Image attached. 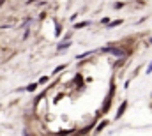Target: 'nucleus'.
<instances>
[{
  "label": "nucleus",
  "mask_w": 152,
  "mask_h": 136,
  "mask_svg": "<svg viewBox=\"0 0 152 136\" xmlns=\"http://www.w3.org/2000/svg\"><path fill=\"white\" fill-rule=\"evenodd\" d=\"M106 124H108V122H106V120H104V122H101V124H99V127H97V131H103V127H104V126H106Z\"/></svg>",
  "instance_id": "nucleus-6"
},
{
  "label": "nucleus",
  "mask_w": 152,
  "mask_h": 136,
  "mask_svg": "<svg viewBox=\"0 0 152 136\" xmlns=\"http://www.w3.org/2000/svg\"><path fill=\"white\" fill-rule=\"evenodd\" d=\"M120 23H122L120 19H117V21H112V23L108 25V28H112V27H117V25H120Z\"/></svg>",
  "instance_id": "nucleus-4"
},
{
  "label": "nucleus",
  "mask_w": 152,
  "mask_h": 136,
  "mask_svg": "<svg viewBox=\"0 0 152 136\" xmlns=\"http://www.w3.org/2000/svg\"><path fill=\"white\" fill-rule=\"evenodd\" d=\"M147 73H152V62L149 64V67H147Z\"/></svg>",
  "instance_id": "nucleus-9"
},
{
  "label": "nucleus",
  "mask_w": 152,
  "mask_h": 136,
  "mask_svg": "<svg viewBox=\"0 0 152 136\" xmlns=\"http://www.w3.org/2000/svg\"><path fill=\"white\" fill-rule=\"evenodd\" d=\"M103 51H108V53H113V55H117V57H122V55H124V51H122V50H119V48H104Z\"/></svg>",
  "instance_id": "nucleus-1"
},
{
  "label": "nucleus",
  "mask_w": 152,
  "mask_h": 136,
  "mask_svg": "<svg viewBox=\"0 0 152 136\" xmlns=\"http://www.w3.org/2000/svg\"><path fill=\"white\" fill-rule=\"evenodd\" d=\"M69 46V42H64V44H58V50H62V48H67Z\"/></svg>",
  "instance_id": "nucleus-7"
},
{
  "label": "nucleus",
  "mask_w": 152,
  "mask_h": 136,
  "mask_svg": "<svg viewBox=\"0 0 152 136\" xmlns=\"http://www.w3.org/2000/svg\"><path fill=\"white\" fill-rule=\"evenodd\" d=\"M64 67H66V65H58V67H57V69H55V73H60V71H62V69H64Z\"/></svg>",
  "instance_id": "nucleus-8"
},
{
  "label": "nucleus",
  "mask_w": 152,
  "mask_h": 136,
  "mask_svg": "<svg viewBox=\"0 0 152 136\" xmlns=\"http://www.w3.org/2000/svg\"><path fill=\"white\" fill-rule=\"evenodd\" d=\"M126 108H128V103H126V101H124V103H122V104H120V108H119V113H117V119H119V117H122V115H124V112H126Z\"/></svg>",
  "instance_id": "nucleus-2"
},
{
  "label": "nucleus",
  "mask_w": 152,
  "mask_h": 136,
  "mask_svg": "<svg viewBox=\"0 0 152 136\" xmlns=\"http://www.w3.org/2000/svg\"><path fill=\"white\" fill-rule=\"evenodd\" d=\"M35 87H37V85H35V83H32V85H28V87H27V90H28V92H32V90H35Z\"/></svg>",
  "instance_id": "nucleus-5"
},
{
  "label": "nucleus",
  "mask_w": 152,
  "mask_h": 136,
  "mask_svg": "<svg viewBox=\"0 0 152 136\" xmlns=\"http://www.w3.org/2000/svg\"><path fill=\"white\" fill-rule=\"evenodd\" d=\"M87 25H90V21H81V23H76V28H83Z\"/></svg>",
  "instance_id": "nucleus-3"
}]
</instances>
